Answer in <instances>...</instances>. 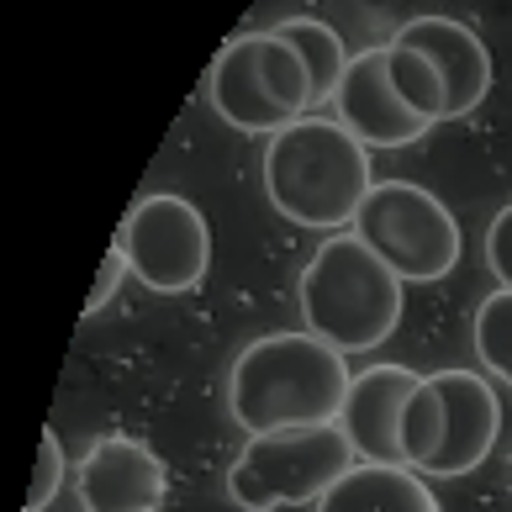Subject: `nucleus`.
Returning a JSON list of instances; mask_svg holds the SVG:
<instances>
[{"mask_svg":"<svg viewBox=\"0 0 512 512\" xmlns=\"http://www.w3.org/2000/svg\"><path fill=\"white\" fill-rule=\"evenodd\" d=\"M354 375L344 354L317 333H270L254 338L227 370V412L249 433L322 428L338 423Z\"/></svg>","mask_w":512,"mask_h":512,"instance_id":"nucleus-1","label":"nucleus"},{"mask_svg":"<svg viewBox=\"0 0 512 512\" xmlns=\"http://www.w3.org/2000/svg\"><path fill=\"white\" fill-rule=\"evenodd\" d=\"M402 48L428 53L439 74L449 80V122L470 117L486 96H491V53L481 43L476 27L454 22V16H412V22L396 32Z\"/></svg>","mask_w":512,"mask_h":512,"instance_id":"nucleus-12","label":"nucleus"},{"mask_svg":"<svg viewBox=\"0 0 512 512\" xmlns=\"http://www.w3.org/2000/svg\"><path fill=\"white\" fill-rule=\"evenodd\" d=\"M476 354H481V365L497 375V381L512 386V291H491L481 296V307H476Z\"/></svg>","mask_w":512,"mask_h":512,"instance_id":"nucleus-16","label":"nucleus"},{"mask_svg":"<svg viewBox=\"0 0 512 512\" xmlns=\"http://www.w3.org/2000/svg\"><path fill=\"white\" fill-rule=\"evenodd\" d=\"M264 191L280 217L307 227V233L354 227L359 206L375 191L370 148L344 122L301 117L286 132H275L264 148Z\"/></svg>","mask_w":512,"mask_h":512,"instance_id":"nucleus-2","label":"nucleus"},{"mask_svg":"<svg viewBox=\"0 0 512 512\" xmlns=\"http://www.w3.org/2000/svg\"><path fill=\"white\" fill-rule=\"evenodd\" d=\"M354 465H359V454L338 423L254 433L233 460V470H227V502L243 512L317 507Z\"/></svg>","mask_w":512,"mask_h":512,"instance_id":"nucleus-6","label":"nucleus"},{"mask_svg":"<svg viewBox=\"0 0 512 512\" xmlns=\"http://www.w3.org/2000/svg\"><path fill=\"white\" fill-rule=\"evenodd\" d=\"M206 96L227 127L254 132V138H275L291 122L312 117L317 106L307 64L275 27L233 37L206 74Z\"/></svg>","mask_w":512,"mask_h":512,"instance_id":"nucleus-5","label":"nucleus"},{"mask_svg":"<svg viewBox=\"0 0 512 512\" xmlns=\"http://www.w3.org/2000/svg\"><path fill=\"white\" fill-rule=\"evenodd\" d=\"M402 286L407 280L370 243H359L354 233H333L307 259L296 296H301L307 333H317L338 354H365V349H381L402 322L407 307Z\"/></svg>","mask_w":512,"mask_h":512,"instance_id":"nucleus-3","label":"nucleus"},{"mask_svg":"<svg viewBox=\"0 0 512 512\" xmlns=\"http://www.w3.org/2000/svg\"><path fill=\"white\" fill-rule=\"evenodd\" d=\"M275 32L301 53V64H307V74H312V96L333 101L338 80H344V69H349L344 37H338L328 22H317V16H286V22H275Z\"/></svg>","mask_w":512,"mask_h":512,"instance_id":"nucleus-14","label":"nucleus"},{"mask_svg":"<svg viewBox=\"0 0 512 512\" xmlns=\"http://www.w3.org/2000/svg\"><path fill=\"white\" fill-rule=\"evenodd\" d=\"M486 270L497 275L502 291H512V201L486 227Z\"/></svg>","mask_w":512,"mask_h":512,"instance_id":"nucleus-18","label":"nucleus"},{"mask_svg":"<svg viewBox=\"0 0 512 512\" xmlns=\"http://www.w3.org/2000/svg\"><path fill=\"white\" fill-rule=\"evenodd\" d=\"M354 238L370 243L375 254L402 280H444L460 264V222L454 212L412 180H375L354 217Z\"/></svg>","mask_w":512,"mask_h":512,"instance_id":"nucleus-7","label":"nucleus"},{"mask_svg":"<svg viewBox=\"0 0 512 512\" xmlns=\"http://www.w3.org/2000/svg\"><path fill=\"white\" fill-rule=\"evenodd\" d=\"M117 249L127 270L159 296H185L206 280L212 264V227H206L201 206L175 191H154L132 201V212L117 233Z\"/></svg>","mask_w":512,"mask_h":512,"instance_id":"nucleus-8","label":"nucleus"},{"mask_svg":"<svg viewBox=\"0 0 512 512\" xmlns=\"http://www.w3.org/2000/svg\"><path fill=\"white\" fill-rule=\"evenodd\" d=\"M333 106H338V122H344L365 148H412V143H423L433 132L428 117H417V111L396 96V85H391V43L354 53L344 80H338Z\"/></svg>","mask_w":512,"mask_h":512,"instance_id":"nucleus-9","label":"nucleus"},{"mask_svg":"<svg viewBox=\"0 0 512 512\" xmlns=\"http://www.w3.org/2000/svg\"><path fill=\"white\" fill-rule=\"evenodd\" d=\"M64 444H59V433L43 428V444H37V470H32V486H27V507L22 512H43L59 502V491H64Z\"/></svg>","mask_w":512,"mask_h":512,"instance_id":"nucleus-17","label":"nucleus"},{"mask_svg":"<svg viewBox=\"0 0 512 512\" xmlns=\"http://www.w3.org/2000/svg\"><path fill=\"white\" fill-rule=\"evenodd\" d=\"M502 433V402L476 370H433L412 391L402 417V454L417 476L460 481L481 470Z\"/></svg>","mask_w":512,"mask_h":512,"instance_id":"nucleus-4","label":"nucleus"},{"mask_svg":"<svg viewBox=\"0 0 512 512\" xmlns=\"http://www.w3.org/2000/svg\"><path fill=\"white\" fill-rule=\"evenodd\" d=\"M417 386H423V375L407 370V365H370V370L354 375L338 428L349 433L359 465H407L402 417H407V402H412Z\"/></svg>","mask_w":512,"mask_h":512,"instance_id":"nucleus-11","label":"nucleus"},{"mask_svg":"<svg viewBox=\"0 0 512 512\" xmlns=\"http://www.w3.org/2000/svg\"><path fill=\"white\" fill-rule=\"evenodd\" d=\"M317 512H439V497L407 465H354Z\"/></svg>","mask_w":512,"mask_h":512,"instance_id":"nucleus-13","label":"nucleus"},{"mask_svg":"<svg viewBox=\"0 0 512 512\" xmlns=\"http://www.w3.org/2000/svg\"><path fill=\"white\" fill-rule=\"evenodd\" d=\"M74 491H80L85 512H159L169 470L143 439L106 433L85 449L80 470H74Z\"/></svg>","mask_w":512,"mask_h":512,"instance_id":"nucleus-10","label":"nucleus"},{"mask_svg":"<svg viewBox=\"0 0 512 512\" xmlns=\"http://www.w3.org/2000/svg\"><path fill=\"white\" fill-rule=\"evenodd\" d=\"M391 85H396V96H402L417 117H428L433 127L449 122V80L439 74V64H433L428 53L391 43Z\"/></svg>","mask_w":512,"mask_h":512,"instance_id":"nucleus-15","label":"nucleus"},{"mask_svg":"<svg viewBox=\"0 0 512 512\" xmlns=\"http://www.w3.org/2000/svg\"><path fill=\"white\" fill-rule=\"evenodd\" d=\"M122 275H132L127 270V259H122V249H111L106 259H101V275H96V286H90V301H85V312H101L111 296H117V286H122Z\"/></svg>","mask_w":512,"mask_h":512,"instance_id":"nucleus-19","label":"nucleus"}]
</instances>
